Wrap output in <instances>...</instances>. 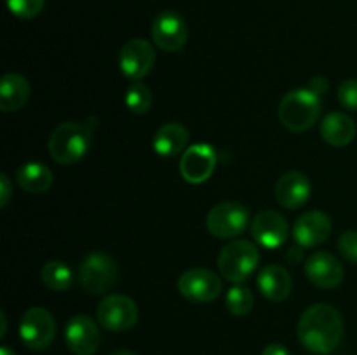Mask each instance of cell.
<instances>
[{
  "mask_svg": "<svg viewBox=\"0 0 357 355\" xmlns=\"http://www.w3.org/2000/svg\"><path fill=\"white\" fill-rule=\"evenodd\" d=\"M344 319L335 306L317 303L302 313L298 322V340L309 352L328 355L342 343Z\"/></svg>",
  "mask_w": 357,
  "mask_h": 355,
  "instance_id": "cell-1",
  "label": "cell"
},
{
  "mask_svg": "<svg viewBox=\"0 0 357 355\" xmlns=\"http://www.w3.org/2000/svg\"><path fill=\"white\" fill-rule=\"evenodd\" d=\"M98 127V118L89 117L86 122H63L49 138V153L54 162L72 166L89 152L93 132Z\"/></svg>",
  "mask_w": 357,
  "mask_h": 355,
  "instance_id": "cell-2",
  "label": "cell"
},
{
  "mask_svg": "<svg viewBox=\"0 0 357 355\" xmlns=\"http://www.w3.org/2000/svg\"><path fill=\"white\" fill-rule=\"evenodd\" d=\"M321 96L314 90L295 89L284 94L279 103V120L293 132H303L312 127L321 115Z\"/></svg>",
  "mask_w": 357,
  "mask_h": 355,
  "instance_id": "cell-3",
  "label": "cell"
},
{
  "mask_svg": "<svg viewBox=\"0 0 357 355\" xmlns=\"http://www.w3.org/2000/svg\"><path fill=\"white\" fill-rule=\"evenodd\" d=\"M260 253L250 240H234L227 244L218 254V270L223 278L234 284H241L257 270Z\"/></svg>",
  "mask_w": 357,
  "mask_h": 355,
  "instance_id": "cell-4",
  "label": "cell"
},
{
  "mask_svg": "<svg viewBox=\"0 0 357 355\" xmlns=\"http://www.w3.org/2000/svg\"><path fill=\"white\" fill-rule=\"evenodd\" d=\"M79 285L89 294H103L117 284L119 267L114 258L105 253H91L79 267Z\"/></svg>",
  "mask_w": 357,
  "mask_h": 355,
  "instance_id": "cell-5",
  "label": "cell"
},
{
  "mask_svg": "<svg viewBox=\"0 0 357 355\" xmlns=\"http://www.w3.org/2000/svg\"><path fill=\"white\" fill-rule=\"evenodd\" d=\"M250 212L239 202L225 200L216 204L206 216V228L213 237L223 240L236 239L246 230Z\"/></svg>",
  "mask_w": 357,
  "mask_h": 355,
  "instance_id": "cell-6",
  "label": "cell"
},
{
  "mask_svg": "<svg viewBox=\"0 0 357 355\" xmlns=\"http://www.w3.org/2000/svg\"><path fill=\"white\" fill-rule=\"evenodd\" d=\"M98 322L107 331L122 333L138 322V306L129 296L110 294L96 308Z\"/></svg>",
  "mask_w": 357,
  "mask_h": 355,
  "instance_id": "cell-7",
  "label": "cell"
},
{
  "mask_svg": "<svg viewBox=\"0 0 357 355\" xmlns=\"http://www.w3.org/2000/svg\"><path fill=\"white\" fill-rule=\"evenodd\" d=\"M20 336L30 350H44L56 336L54 317L49 310L40 308V306L30 308L21 317Z\"/></svg>",
  "mask_w": 357,
  "mask_h": 355,
  "instance_id": "cell-8",
  "label": "cell"
},
{
  "mask_svg": "<svg viewBox=\"0 0 357 355\" xmlns=\"http://www.w3.org/2000/svg\"><path fill=\"white\" fill-rule=\"evenodd\" d=\"M178 291L192 303L215 301L222 294V278L208 268H190L178 278Z\"/></svg>",
  "mask_w": 357,
  "mask_h": 355,
  "instance_id": "cell-9",
  "label": "cell"
},
{
  "mask_svg": "<svg viewBox=\"0 0 357 355\" xmlns=\"http://www.w3.org/2000/svg\"><path fill=\"white\" fill-rule=\"evenodd\" d=\"M155 65V51L153 45L145 38H131L126 42L119 54V66L126 79L138 82L149 75Z\"/></svg>",
  "mask_w": 357,
  "mask_h": 355,
  "instance_id": "cell-10",
  "label": "cell"
},
{
  "mask_svg": "<svg viewBox=\"0 0 357 355\" xmlns=\"http://www.w3.org/2000/svg\"><path fill=\"white\" fill-rule=\"evenodd\" d=\"M153 44L166 52H178L185 47L188 38L187 23L174 10H164L157 14L150 30Z\"/></svg>",
  "mask_w": 357,
  "mask_h": 355,
  "instance_id": "cell-11",
  "label": "cell"
},
{
  "mask_svg": "<svg viewBox=\"0 0 357 355\" xmlns=\"http://www.w3.org/2000/svg\"><path fill=\"white\" fill-rule=\"evenodd\" d=\"M216 167L215 148L206 143H197L181 153L180 173L187 183L201 184L211 178Z\"/></svg>",
  "mask_w": 357,
  "mask_h": 355,
  "instance_id": "cell-12",
  "label": "cell"
},
{
  "mask_svg": "<svg viewBox=\"0 0 357 355\" xmlns=\"http://www.w3.org/2000/svg\"><path fill=\"white\" fill-rule=\"evenodd\" d=\"M251 235L265 249H278L288 240L289 225L278 211H260L251 221Z\"/></svg>",
  "mask_w": 357,
  "mask_h": 355,
  "instance_id": "cell-13",
  "label": "cell"
},
{
  "mask_svg": "<svg viewBox=\"0 0 357 355\" xmlns=\"http://www.w3.org/2000/svg\"><path fill=\"white\" fill-rule=\"evenodd\" d=\"M65 341L75 355H93L100 347V329L89 315H73L66 322Z\"/></svg>",
  "mask_w": 357,
  "mask_h": 355,
  "instance_id": "cell-14",
  "label": "cell"
},
{
  "mask_svg": "<svg viewBox=\"0 0 357 355\" xmlns=\"http://www.w3.org/2000/svg\"><path fill=\"white\" fill-rule=\"evenodd\" d=\"M305 275L316 287L335 289L342 284L345 271L333 254L326 251H317L307 258Z\"/></svg>",
  "mask_w": 357,
  "mask_h": 355,
  "instance_id": "cell-15",
  "label": "cell"
},
{
  "mask_svg": "<svg viewBox=\"0 0 357 355\" xmlns=\"http://www.w3.org/2000/svg\"><path fill=\"white\" fill-rule=\"evenodd\" d=\"M331 233V219L323 211H309L296 219L293 226V239L302 247H316L323 244Z\"/></svg>",
  "mask_w": 357,
  "mask_h": 355,
  "instance_id": "cell-16",
  "label": "cell"
},
{
  "mask_svg": "<svg viewBox=\"0 0 357 355\" xmlns=\"http://www.w3.org/2000/svg\"><path fill=\"white\" fill-rule=\"evenodd\" d=\"M275 200L286 209H298L309 200L310 181L300 171H289L282 174L274 188Z\"/></svg>",
  "mask_w": 357,
  "mask_h": 355,
  "instance_id": "cell-17",
  "label": "cell"
},
{
  "mask_svg": "<svg viewBox=\"0 0 357 355\" xmlns=\"http://www.w3.org/2000/svg\"><path fill=\"white\" fill-rule=\"evenodd\" d=\"M258 289L271 301H284L293 289V278L281 265H267L258 275Z\"/></svg>",
  "mask_w": 357,
  "mask_h": 355,
  "instance_id": "cell-18",
  "label": "cell"
},
{
  "mask_svg": "<svg viewBox=\"0 0 357 355\" xmlns=\"http://www.w3.org/2000/svg\"><path fill=\"white\" fill-rule=\"evenodd\" d=\"M188 131L183 124L178 122H167V124L160 125L157 132L153 134L152 146L155 150L157 155L160 157H176L187 150L188 145Z\"/></svg>",
  "mask_w": 357,
  "mask_h": 355,
  "instance_id": "cell-19",
  "label": "cell"
},
{
  "mask_svg": "<svg viewBox=\"0 0 357 355\" xmlns=\"http://www.w3.org/2000/svg\"><path fill=\"white\" fill-rule=\"evenodd\" d=\"M356 122L352 120V117H349L347 113H342V111H331L321 122V136H323L324 141L331 146H347L354 141L356 138Z\"/></svg>",
  "mask_w": 357,
  "mask_h": 355,
  "instance_id": "cell-20",
  "label": "cell"
},
{
  "mask_svg": "<svg viewBox=\"0 0 357 355\" xmlns=\"http://www.w3.org/2000/svg\"><path fill=\"white\" fill-rule=\"evenodd\" d=\"M30 100V84L20 73H6L0 80V108L6 113L17 111Z\"/></svg>",
  "mask_w": 357,
  "mask_h": 355,
  "instance_id": "cell-21",
  "label": "cell"
},
{
  "mask_svg": "<svg viewBox=\"0 0 357 355\" xmlns=\"http://www.w3.org/2000/svg\"><path fill=\"white\" fill-rule=\"evenodd\" d=\"M16 181L28 194H44L52 184V171L40 162H26L17 169Z\"/></svg>",
  "mask_w": 357,
  "mask_h": 355,
  "instance_id": "cell-22",
  "label": "cell"
},
{
  "mask_svg": "<svg viewBox=\"0 0 357 355\" xmlns=\"http://www.w3.org/2000/svg\"><path fill=\"white\" fill-rule=\"evenodd\" d=\"M42 284L51 291H68L72 287L73 274L72 268L61 260H51L40 270Z\"/></svg>",
  "mask_w": 357,
  "mask_h": 355,
  "instance_id": "cell-23",
  "label": "cell"
},
{
  "mask_svg": "<svg viewBox=\"0 0 357 355\" xmlns=\"http://www.w3.org/2000/svg\"><path fill=\"white\" fill-rule=\"evenodd\" d=\"M124 101H126V106L129 108V111H132V113L136 115H143L150 110V106H152V101H153L152 90L149 89L146 84L139 82L138 80V82H132L131 86L128 87Z\"/></svg>",
  "mask_w": 357,
  "mask_h": 355,
  "instance_id": "cell-24",
  "label": "cell"
},
{
  "mask_svg": "<svg viewBox=\"0 0 357 355\" xmlns=\"http://www.w3.org/2000/svg\"><path fill=\"white\" fill-rule=\"evenodd\" d=\"M253 292L246 285H234V287L229 289V292L225 296L227 310L236 317L248 315L251 312V308H253Z\"/></svg>",
  "mask_w": 357,
  "mask_h": 355,
  "instance_id": "cell-25",
  "label": "cell"
},
{
  "mask_svg": "<svg viewBox=\"0 0 357 355\" xmlns=\"http://www.w3.org/2000/svg\"><path fill=\"white\" fill-rule=\"evenodd\" d=\"M6 2L10 13L21 19H33L45 6V0H6Z\"/></svg>",
  "mask_w": 357,
  "mask_h": 355,
  "instance_id": "cell-26",
  "label": "cell"
},
{
  "mask_svg": "<svg viewBox=\"0 0 357 355\" xmlns=\"http://www.w3.org/2000/svg\"><path fill=\"white\" fill-rule=\"evenodd\" d=\"M338 101L344 108L357 111V79H347L338 86Z\"/></svg>",
  "mask_w": 357,
  "mask_h": 355,
  "instance_id": "cell-27",
  "label": "cell"
},
{
  "mask_svg": "<svg viewBox=\"0 0 357 355\" xmlns=\"http://www.w3.org/2000/svg\"><path fill=\"white\" fill-rule=\"evenodd\" d=\"M338 251L351 263L357 265V230H347L338 239Z\"/></svg>",
  "mask_w": 357,
  "mask_h": 355,
  "instance_id": "cell-28",
  "label": "cell"
},
{
  "mask_svg": "<svg viewBox=\"0 0 357 355\" xmlns=\"http://www.w3.org/2000/svg\"><path fill=\"white\" fill-rule=\"evenodd\" d=\"M10 197H13V188L7 174H0V207H7Z\"/></svg>",
  "mask_w": 357,
  "mask_h": 355,
  "instance_id": "cell-29",
  "label": "cell"
},
{
  "mask_svg": "<svg viewBox=\"0 0 357 355\" xmlns=\"http://www.w3.org/2000/svg\"><path fill=\"white\" fill-rule=\"evenodd\" d=\"M261 355H291V352L281 343H271L264 348Z\"/></svg>",
  "mask_w": 357,
  "mask_h": 355,
  "instance_id": "cell-30",
  "label": "cell"
},
{
  "mask_svg": "<svg viewBox=\"0 0 357 355\" xmlns=\"http://www.w3.org/2000/svg\"><path fill=\"white\" fill-rule=\"evenodd\" d=\"M309 89L314 90V93L319 94V96H321V94L326 93L328 80L324 79V77H314V79L310 80V84H309Z\"/></svg>",
  "mask_w": 357,
  "mask_h": 355,
  "instance_id": "cell-31",
  "label": "cell"
},
{
  "mask_svg": "<svg viewBox=\"0 0 357 355\" xmlns=\"http://www.w3.org/2000/svg\"><path fill=\"white\" fill-rule=\"evenodd\" d=\"M286 258L291 265H298L300 261H303V247L296 244V247H291V249L286 253Z\"/></svg>",
  "mask_w": 357,
  "mask_h": 355,
  "instance_id": "cell-32",
  "label": "cell"
},
{
  "mask_svg": "<svg viewBox=\"0 0 357 355\" xmlns=\"http://www.w3.org/2000/svg\"><path fill=\"white\" fill-rule=\"evenodd\" d=\"M0 320H2V329H0V336H3L6 334V329H7V322H6V313H0Z\"/></svg>",
  "mask_w": 357,
  "mask_h": 355,
  "instance_id": "cell-33",
  "label": "cell"
},
{
  "mask_svg": "<svg viewBox=\"0 0 357 355\" xmlns=\"http://www.w3.org/2000/svg\"><path fill=\"white\" fill-rule=\"evenodd\" d=\"M110 355H136V354L131 350H115V352H112Z\"/></svg>",
  "mask_w": 357,
  "mask_h": 355,
  "instance_id": "cell-34",
  "label": "cell"
},
{
  "mask_svg": "<svg viewBox=\"0 0 357 355\" xmlns=\"http://www.w3.org/2000/svg\"><path fill=\"white\" fill-rule=\"evenodd\" d=\"M0 355H16V354H14L9 347H2L0 348Z\"/></svg>",
  "mask_w": 357,
  "mask_h": 355,
  "instance_id": "cell-35",
  "label": "cell"
}]
</instances>
